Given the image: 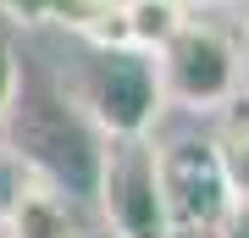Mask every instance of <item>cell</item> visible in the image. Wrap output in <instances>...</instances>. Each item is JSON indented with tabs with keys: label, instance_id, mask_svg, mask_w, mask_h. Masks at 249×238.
I'll return each instance as SVG.
<instances>
[{
	"label": "cell",
	"instance_id": "1",
	"mask_svg": "<svg viewBox=\"0 0 249 238\" xmlns=\"http://www.w3.org/2000/svg\"><path fill=\"white\" fill-rule=\"evenodd\" d=\"M0 139L22 161L28 177L50 183L72 205L94 200V172H100V144L106 133L89 122L78 94L55 78L50 67L17 61V89L0 111Z\"/></svg>",
	"mask_w": 249,
	"mask_h": 238
},
{
	"label": "cell",
	"instance_id": "2",
	"mask_svg": "<svg viewBox=\"0 0 249 238\" xmlns=\"http://www.w3.org/2000/svg\"><path fill=\"white\" fill-rule=\"evenodd\" d=\"M155 83L166 106L183 111H222L238 94V39H227L216 22L183 17L178 34L150 50Z\"/></svg>",
	"mask_w": 249,
	"mask_h": 238
},
{
	"label": "cell",
	"instance_id": "3",
	"mask_svg": "<svg viewBox=\"0 0 249 238\" xmlns=\"http://www.w3.org/2000/svg\"><path fill=\"white\" fill-rule=\"evenodd\" d=\"M78 106L106 139H150V122L160 116V83L150 50L133 44H94L89 67H83Z\"/></svg>",
	"mask_w": 249,
	"mask_h": 238
},
{
	"label": "cell",
	"instance_id": "4",
	"mask_svg": "<svg viewBox=\"0 0 249 238\" xmlns=\"http://www.w3.org/2000/svg\"><path fill=\"white\" fill-rule=\"evenodd\" d=\"M94 205L116 238H172V216H166L150 139H106L100 144Z\"/></svg>",
	"mask_w": 249,
	"mask_h": 238
},
{
	"label": "cell",
	"instance_id": "5",
	"mask_svg": "<svg viewBox=\"0 0 249 238\" xmlns=\"http://www.w3.org/2000/svg\"><path fill=\"white\" fill-rule=\"evenodd\" d=\"M155 172H160V194H166V216H172V238H188V233H205L216 238L227 216V177H222V161H216V144L211 139H166L155 144Z\"/></svg>",
	"mask_w": 249,
	"mask_h": 238
},
{
	"label": "cell",
	"instance_id": "6",
	"mask_svg": "<svg viewBox=\"0 0 249 238\" xmlns=\"http://www.w3.org/2000/svg\"><path fill=\"white\" fill-rule=\"evenodd\" d=\"M0 233L6 238H72V200L39 177H22L11 211L0 216Z\"/></svg>",
	"mask_w": 249,
	"mask_h": 238
},
{
	"label": "cell",
	"instance_id": "7",
	"mask_svg": "<svg viewBox=\"0 0 249 238\" xmlns=\"http://www.w3.org/2000/svg\"><path fill=\"white\" fill-rule=\"evenodd\" d=\"M216 144V161H222V177L232 194H249V106L238 94L222 106V128L211 133Z\"/></svg>",
	"mask_w": 249,
	"mask_h": 238
},
{
	"label": "cell",
	"instance_id": "8",
	"mask_svg": "<svg viewBox=\"0 0 249 238\" xmlns=\"http://www.w3.org/2000/svg\"><path fill=\"white\" fill-rule=\"evenodd\" d=\"M188 17L183 0H127L122 6V44L133 50H155L178 34V22Z\"/></svg>",
	"mask_w": 249,
	"mask_h": 238
},
{
	"label": "cell",
	"instance_id": "9",
	"mask_svg": "<svg viewBox=\"0 0 249 238\" xmlns=\"http://www.w3.org/2000/svg\"><path fill=\"white\" fill-rule=\"evenodd\" d=\"M17 61H22V50H17V34H11V22L0 17V111H6L11 89H17Z\"/></svg>",
	"mask_w": 249,
	"mask_h": 238
},
{
	"label": "cell",
	"instance_id": "10",
	"mask_svg": "<svg viewBox=\"0 0 249 238\" xmlns=\"http://www.w3.org/2000/svg\"><path fill=\"white\" fill-rule=\"evenodd\" d=\"M22 177H28V172H22V161L6 150V139H0V216L11 211V200H17V188H22Z\"/></svg>",
	"mask_w": 249,
	"mask_h": 238
},
{
	"label": "cell",
	"instance_id": "11",
	"mask_svg": "<svg viewBox=\"0 0 249 238\" xmlns=\"http://www.w3.org/2000/svg\"><path fill=\"white\" fill-rule=\"evenodd\" d=\"M216 238H249V194L227 200V216H222V227H216Z\"/></svg>",
	"mask_w": 249,
	"mask_h": 238
},
{
	"label": "cell",
	"instance_id": "12",
	"mask_svg": "<svg viewBox=\"0 0 249 238\" xmlns=\"http://www.w3.org/2000/svg\"><path fill=\"white\" fill-rule=\"evenodd\" d=\"M238 100L249 106V39L238 44Z\"/></svg>",
	"mask_w": 249,
	"mask_h": 238
},
{
	"label": "cell",
	"instance_id": "13",
	"mask_svg": "<svg viewBox=\"0 0 249 238\" xmlns=\"http://www.w3.org/2000/svg\"><path fill=\"white\" fill-rule=\"evenodd\" d=\"M244 11H249V0H244Z\"/></svg>",
	"mask_w": 249,
	"mask_h": 238
}]
</instances>
